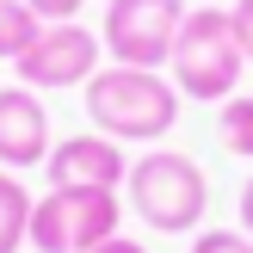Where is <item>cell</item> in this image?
<instances>
[{
    "label": "cell",
    "mask_w": 253,
    "mask_h": 253,
    "mask_svg": "<svg viewBox=\"0 0 253 253\" xmlns=\"http://www.w3.org/2000/svg\"><path fill=\"white\" fill-rule=\"evenodd\" d=\"M179 99L185 93L161 68H124V62H111V68H99L86 81V118L111 142H161L179 124Z\"/></svg>",
    "instance_id": "6da1fadb"
},
{
    "label": "cell",
    "mask_w": 253,
    "mask_h": 253,
    "mask_svg": "<svg viewBox=\"0 0 253 253\" xmlns=\"http://www.w3.org/2000/svg\"><path fill=\"white\" fill-rule=\"evenodd\" d=\"M130 210L148 222L155 235H192L210 210V179L192 155L179 148H148L142 161H130Z\"/></svg>",
    "instance_id": "7a4b0ae2"
},
{
    "label": "cell",
    "mask_w": 253,
    "mask_h": 253,
    "mask_svg": "<svg viewBox=\"0 0 253 253\" xmlns=\"http://www.w3.org/2000/svg\"><path fill=\"white\" fill-rule=\"evenodd\" d=\"M173 68V86H179L185 99H204V105H222V99H235V86H241V43H235V25L222 6H192L179 25V43H173L167 56Z\"/></svg>",
    "instance_id": "3957f363"
},
{
    "label": "cell",
    "mask_w": 253,
    "mask_h": 253,
    "mask_svg": "<svg viewBox=\"0 0 253 253\" xmlns=\"http://www.w3.org/2000/svg\"><path fill=\"white\" fill-rule=\"evenodd\" d=\"M124 222L118 192H86V185H49L31 204V247L37 253H93Z\"/></svg>",
    "instance_id": "277c9868"
},
{
    "label": "cell",
    "mask_w": 253,
    "mask_h": 253,
    "mask_svg": "<svg viewBox=\"0 0 253 253\" xmlns=\"http://www.w3.org/2000/svg\"><path fill=\"white\" fill-rule=\"evenodd\" d=\"M185 12H192L185 0H105L99 43H105L111 62H124V68H167Z\"/></svg>",
    "instance_id": "5b68a950"
},
{
    "label": "cell",
    "mask_w": 253,
    "mask_h": 253,
    "mask_svg": "<svg viewBox=\"0 0 253 253\" xmlns=\"http://www.w3.org/2000/svg\"><path fill=\"white\" fill-rule=\"evenodd\" d=\"M99 56H105L99 31H86L81 19H62V25H43L12 68H19V86L49 93V86H86L99 74Z\"/></svg>",
    "instance_id": "8992f818"
},
{
    "label": "cell",
    "mask_w": 253,
    "mask_h": 253,
    "mask_svg": "<svg viewBox=\"0 0 253 253\" xmlns=\"http://www.w3.org/2000/svg\"><path fill=\"white\" fill-rule=\"evenodd\" d=\"M56 136H49V111L37 99V86H0V167L25 173V167H43Z\"/></svg>",
    "instance_id": "52a82bcc"
},
{
    "label": "cell",
    "mask_w": 253,
    "mask_h": 253,
    "mask_svg": "<svg viewBox=\"0 0 253 253\" xmlns=\"http://www.w3.org/2000/svg\"><path fill=\"white\" fill-rule=\"evenodd\" d=\"M49 185H86V192H118L124 179H130V161H124V142H111V136H62L56 148H49L43 161Z\"/></svg>",
    "instance_id": "ba28073f"
},
{
    "label": "cell",
    "mask_w": 253,
    "mask_h": 253,
    "mask_svg": "<svg viewBox=\"0 0 253 253\" xmlns=\"http://www.w3.org/2000/svg\"><path fill=\"white\" fill-rule=\"evenodd\" d=\"M31 204L37 198L19 185V173L0 167V253H19V241H31Z\"/></svg>",
    "instance_id": "9c48e42d"
},
{
    "label": "cell",
    "mask_w": 253,
    "mask_h": 253,
    "mask_svg": "<svg viewBox=\"0 0 253 253\" xmlns=\"http://www.w3.org/2000/svg\"><path fill=\"white\" fill-rule=\"evenodd\" d=\"M37 31H43V19H37L25 0H0V62H19Z\"/></svg>",
    "instance_id": "30bf717a"
},
{
    "label": "cell",
    "mask_w": 253,
    "mask_h": 253,
    "mask_svg": "<svg viewBox=\"0 0 253 253\" xmlns=\"http://www.w3.org/2000/svg\"><path fill=\"white\" fill-rule=\"evenodd\" d=\"M216 130H222V148H229V155L253 161V93H235V99H222V118H216Z\"/></svg>",
    "instance_id": "8fae6325"
},
{
    "label": "cell",
    "mask_w": 253,
    "mask_h": 253,
    "mask_svg": "<svg viewBox=\"0 0 253 253\" xmlns=\"http://www.w3.org/2000/svg\"><path fill=\"white\" fill-rule=\"evenodd\" d=\"M192 253H253V235L247 229H198Z\"/></svg>",
    "instance_id": "7c38bea8"
},
{
    "label": "cell",
    "mask_w": 253,
    "mask_h": 253,
    "mask_svg": "<svg viewBox=\"0 0 253 253\" xmlns=\"http://www.w3.org/2000/svg\"><path fill=\"white\" fill-rule=\"evenodd\" d=\"M229 25H235V43H241V56L253 62V0H235V6H229Z\"/></svg>",
    "instance_id": "4fadbf2b"
},
{
    "label": "cell",
    "mask_w": 253,
    "mask_h": 253,
    "mask_svg": "<svg viewBox=\"0 0 253 253\" xmlns=\"http://www.w3.org/2000/svg\"><path fill=\"white\" fill-rule=\"evenodd\" d=\"M25 6H31L43 25H62V19H74V12H81V0H25Z\"/></svg>",
    "instance_id": "5bb4252c"
},
{
    "label": "cell",
    "mask_w": 253,
    "mask_h": 253,
    "mask_svg": "<svg viewBox=\"0 0 253 253\" xmlns=\"http://www.w3.org/2000/svg\"><path fill=\"white\" fill-rule=\"evenodd\" d=\"M93 253H148V247L136 241V235H111V241H105V247H93Z\"/></svg>",
    "instance_id": "9a60e30c"
},
{
    "label": "cell",
    "mask_w": 253,
    "mask_h": 253,
    "mask_svg": "<svg viewBox=\"0 0 253 253\" xmlns=\"http://www.w3.org/2000/svg\"><path fill=\"white\" fill-rule=\"evenodd\" d=\"M241 229L253 235V173H247V185H241Z\"/></svg>",
    "instance_id": "2e32d148"
}]
</instances>
